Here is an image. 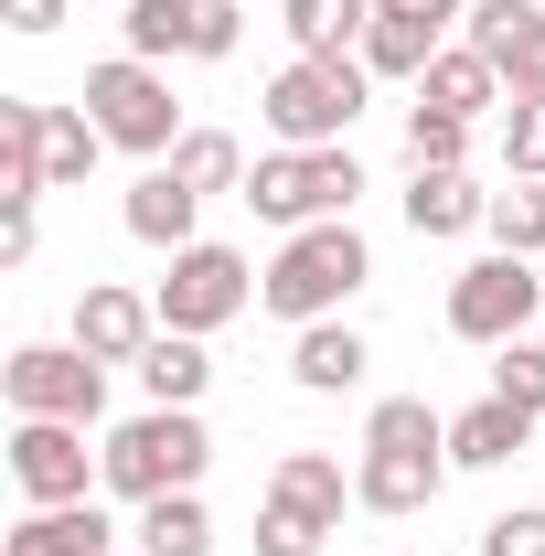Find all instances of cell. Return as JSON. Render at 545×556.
Listing matches in <instances>:
<instances>
[{
	"label": "cell",
	"instance_id": "cell-1",
	"mask_svg": "<svg viewBox=\"0 0 545 556\" xmlns=\"http://www.w3.org/2000/svg\"><path fill=\"white\" fill-rule=\"evenodd\" d=\"M364 278H375V257H364L353 214H332V225H300V236L278 247V268L257 278V300H268L278 321H300V332H310V321H332Z\"/></svg>",
	"mask_w": 545,
	"mask_h": 556
},
{
	"label": "cell",
	"instance_id": "cell-33",
	"mask_svg": "<svg viewBox=\"0 0 545 556\" xmlns=\"http://www.w3.org/2000/svg\"><path fill=\"white\" fill-rule=\"evenodd\" d=\"M321 535H332L321 514H300V503H278V492H268V514H257V556H321Z\"/></svg>",
	"mask_w": 545,
	"mask_h": 556
},
{
	"label": "cell",
	"instance_id": "cell-7",
	"mask_svg": "<svg viewBox=\"0 0 545 556\" xmlns=\"http://www.w3.org/2000/svg\"><path fill=\"white\" fill-rule=\"evenodd\" d=\"M535 311H545V278H535V257H481V268H460L449 278V332L460 343H524L535 332Z\"/></svg>",
	"mask_w": 545,
	"mask_h": 556
},
{
	"label": "cell",
	"instance_id": "cell-2",
	"mask_svg": "<svg viewBox=\"0 0 545 556\" xmlns=\"http://www.w3.org/2000/svg\"><path fill=\"white\" fill-rule=\"evenodd\" d=\"M204 460H214V439H204V417H193V407H139L129 428L97 450V482L129 492V503H161V492H193V482H204Z\"/></svg>",
	"mask_w": 545,
	"mask_h": 556
},
{
	"label": "cell",
	"instance_id": "cell-10",
	"mask_svg": "<svg viewBox=\"0 0 545 556\" xmlns=\"http://www.w3.org/2000/svg\"><path fill=\"white\" fill-rule=\"evenodd\" d=\"M86 428H65V417H22L11 428V482H22V503H86Z\"/></svg>",
	"mask_w": 545,
	"mask_h": 556
},
{
	"label": "cell",
	"instance_id": "cell-9",
	"mask_svg": "<svg viewBox=\"0 0 545 556\" xmlns=\"http://www.w3.org/2000/svg\"><path fill=\"white\" fill-rule=\"evenodd\" d=\"M460 43L492 54V75H503L514 97H545V11H535V0H471Z\"/></svg>",
	"mask_w": 545,
	"mask_h": 556
},
{
	"label": "cell",
	"instance_id": "cell-26",
	"mask_svg": "<svg viewBox=\"0 0 545 556\" xmlns=\"http://www.w3.org/2000/svg\"><path fill=\"white\" fill-rule=\"evenodd\" d=\"M364 450H449V417L428 407V396H385V407L364 417Z\"/></svg>",
	"mask_w": 545,
	"mask_h": 556
},
{
	"label": "cell",
	"instance_id": "cell-36",
	"mask_svg": "<svg viewBox=\"0 0 545 556\" xmlns=\"http://www.w3.org/2000/svg\"><path fill=\"white\" fill-rule=\"evenodd\" d=\"M65 11H75V0H0V22H11V33H54Z\"/></svg>",
	"mask_w": 545,
	"mask_h": 556
},
{
	"label": "cell",
	"instance_id": "cell-17",
	"mask_svg": "<svg viewBox=\"0 0 545 556\" xmlns=\"http://www.w3.org/2000/svg\"><path fill=\"white\" fill-rule=\"evenodd\" d=\"M364 364H375V353H364V332H353V321H310V332H300V353H289V375H300L310 396H353V386H364Z\"/></svg>",
	"mask_w": 545,
	"mask_h": 556
},
{
	"label": "cell",
	"instance_id": "cell-34",
	"mask_svg": "<svg viewBox=\"0 0 545 556\" xmlns=\"http://www.w3.org/2000/svg\"><path fill=\"white\" fill-rule=\"evenodd\" d=\"M481 556H545V503H514L481 525Z\"/></svg>",
	"mask_w": 545,
	"mask_h": 556
},
{
	"label": "cell",
	"instance_id": "cell-29",
	"mask_svg": "<svg viewBox=\"0 0 545 556\" xmlns=\"http://www.w3.org/2000/svg\"><path fill=\"white\" fill-rule=\"evenodd\" d=\"M172 172H182L193 193H236V182H246V161H236V139H225V129H182Z\"/></svg>",
	"mask_w": 545,
	"mask_h": 556
},
{
	"label": "cell",
	"instance_id": "cell-18",
	"mask_svg": "<svg viewBox=\"0 0 545 556\" xmlns=\"http://www.w3.org/2000/svg\"><path fill=\"white\" fill-rule=\"evenodd\" d=\"M139 386H150V407H193V396L214 386L204 332H150V353H139Z\"/></svg>",
	"mask_w": 545,
	"mask_h": 556
},
{
	"label": "cell",
	"instance_id": "cell-28",
	"mask_svg": "<svg viewBox=\"0 0 545 556\" xmlns=\"http://www.w3.org/2000/svg\"><path fill=\"white\" fill-rule=\"evenodd\" d=\"M492 247L503 257H545V182H514V193H492Z\"/></svg>",
	"mask_w": 545,
	"mask_h": 556
},
{
	"label": "cell",
	"instance_id": "cell-21",
	"mask_svg": "<svg viewBox=\"0 0 545 556\" xmlns=\"http://www.w3.org/2000/svg\"><path fill=\"white\" fill-rule=\"evenodd\" d=\"M139 556H214V514L193 503V492L139 503Z\"/></svg>",
	"mask_w": 545,
	"mask_h": 556
},
{
	"label": "cell",
	"instance_id": "cell-24",
	"mask_svg": "<svg viewBox=\"0 0 545 556\" xmlns=\"http://www.w3.org/2000/svg\"><path fill=\"white\" fill-rule=\"evenodd\" d=\"M268 492H278V503H300V514H321V525H342V492H353V482H342V460H321V450H289Z\"/></svg>",
	"mask_w": 545,
	"mask_h": 556
},
{
	"label": "cell",
	"instance_id": "cell-5",
	"mask_svg": "<svg viewBox=\"0 0 545 556\" xmlns=\"http://www.w3.org/2000/svg\"><path fill=\"white\" fill-rule=\"evenodd\" d=\"M353 193H364V161L353 150H268L257 172H246V204L268 214V225H332V214H353Z\"/></svg>",
	"mask_w": 545,
	"mask_h": 556
},
{
	"label": "cell",
	"instance_id": "cell-6",
	"mask_svg": "<svg viewBox=\"0 0 545 556\" xmlns=\"http://www.w3.org/2000/svg\"><path fill=\"white\" fill-rule=\"evenodd\" d=\"M0 386H11V417H65V428L107 417V364L86 343H22L0 364Z\"/></svg>",
	"mask_w": 545,
	"mask_h": 556
},
{
	"label": "cell",
	"instance_id": "cell-20",
	"mask_svg": "<svg viewBox=\"0 0 545 556\" xmlns=\"http://www.w3.org/2000/svg\"><path fill=\"white\" fill-rule=\"evenodd\" d=\"M481 214H492V193H471V172H417L407 182V225L417 236H471Z\"/></svg>",
	"mask_w": 545,
	"mask_h": 556
},
{
	"label": "cell",
	"instance_id": "cell-25",
	"mask_svg": "<svg viewBox=\"0 0 545 556\" xmlns=\"http://www.w3.org/2000/svg\"><path fill=\"white\" fill-rule=\"evenodd\" d=\"M278 22H289V43H300V54H342V43L375 22V0H289Z\"/></svg>",
	"mask_w": 545,
	"mask_h": 556
},
{
	"label": "cell",
	"instance_id": "cell-27",
	"mask_svg": "<svg viewBox=\"0 0 545 556\" xmlns=\"http://www.w3.org/2000/svg\"><path fill=\"white\" fill-rule=\"evenodd\" d=\"M97 150H107V129H97V118H65V108H43V172H54V193L97 172Z\"/></svg>",
	"mask_w": 545,
	"mask_h": 556
},
{
	"label": "cell",
	"instance_id": "cell-37",
	"mask_svg": "<svg viewBox=\"0 0 545 556\" xmlns=\"http://www.w3.org/2000/svg\"><path fill=\"white\" fill-rule=\"evenodd\" d=\"M375 11H396V22H428V33H449V22H471L460 0H375Z\"/></svg>",
	"mask_w": 545,
	"mask_h": 556
},
{
	"label": "cell",
	"instance_id": "cell-38",
	"mask_svg": "<svg viewBox=\"0 0 545 556\" xmlns=\"http://www.w3.org/2000/svg\"><path fill=\"white\" fill-rule=\"evenodd\" d=\"M33 236H43V225H33V204H22V214H0V257H11V268L33 257Z\"/></svg>",
	"mask_w": 545,
	"mask_h": 556
},
{
	"label": "cell",
	"instance_id": "cell-13",
	"mask_svg": "<svg viewBox=\"0 0 545 556\" xmlns=\"http://www.w3.org/2000/svg\"><path fill=\"white\" fill-rule=\"evenodd\" d=\"M118 535H107V514L97 503H33L11 535H0V556H107Z\"/></svg>",
	"mask_w": 545,
	"mask_h": 556
},
{
	"label": "cell",
	"instance_id": "cell-22",
	"mask_svg": "<svg viewBox=\"0 0 545 556\" xmlns=\"http://www.w3.org/2000/svg\"><path fill=\"white\" fill-rule=\"evenodd\" d=\"M118 33L139 65H172V54H193V0H118Z\"/></svg>",
	"mask_w": 545,
	"mask_h": 556
},
{
	"label": "cell",
	"instance_id": "cell-3",
	"mask_svg": "<svg viewBox=\"0 0 545 556\" xmlns=\"http://www.w3.org/2000/svg\"><path fill=\"white\" fill-rule=\"evenodd\" d=\"M364 75L353 54H300V65L268 75V129L289 139V150H342V129L364 118Z\"/></svg>",
	"mask_w": 545,
	"mask_h": 556
},
{
	"label": "cell",
	"instance_id": "cell-8",
	"mask_svg": "<svg viewBox=\"0 0 545 556\" xmlns=\"http://www.w3.org/2000/svg\"><path fill=\"white\" fill-rule=\"evenodd\" d=\"M257 300V278H246V257L236 247H172V278H161V332H225L236 311Z\"/></svg>",
	"mask_w": 545,
	"mask_h": 556
},
{
	"label": "cell",
	"instance_id": "cell-12",
	"mask_svg": "<svg viewBox=\"0 0 545 556\" xmlns=\"http://www.w3.org/2000/svg\"><path fill=\"white\" fill-rule=\"evenodd\" d=\"M161 332V300H139V289H86L75 300V343L97 353V364H139Z\"/></svg>",
	"mask_w": 545,
	"mask_h": 556
},
{
	"label": "cell",
	"instance_id": "cell-11",
	"mask_svg": "<svg viewBox=\"0 0 545 556\" xmlns=\"http://www.w3.org/2000/svg\"><path fill=\"white\" fill-rule=\"evenodd\" d=\"M439 482H449V450H364L353 503H364V514H428Z\"/></svg>",
	"mask_w": 545,
	"mask_h": 556
},
{
	"label": "cell",
	"instance_id": "cell-14",
	"mask_svg": "<svg viewBox=\"0 0 545 556\" xmlns=\"http://www.w3.org/2000/svg\"><path fill=\"white\" fill-rule=\"evenodd\" d=\"M43 193H54V172H43V108L0 97V214L43 204Z\"/></svg>",
	"mask_w": 545,
	"mask_h": 556
},
{
	"label": "cell",
	"instance_id": "cell-31",
	"mask_svg": "<svg viewBox=\"0 0 545 556\" xmlns=\"http://www.w3.org/2000/svg\"><path fill=\"white\" fill-rule=\"evenodd\" d=\"M503 172L514 182H545V97H514L503 108Z\"/></svg>",
	"mask_w": 545,
	"mask_h": 556
},
{
	"label": "cell",
	"instance_id": "cell-16",
	"mask_svg": "<svg viewBox=\"0 0 545 556\" xmlns=\"http://www.w3.org/2000/svg\"><path fill=\"white\" fill-rule=\"evenodd\" d=\"M118 214H129L139 247H193V214H204V193H193V182L161 161V172H139V182H129V204H118Z\"/></svg>",
	"mask_w": 545,
	"mask_h": 556
},
{
	"label": "cell",
	"instance_id": "cell-4",
	"mask_svg": "<svg viewBox=\"0 0 545 556\" xmlns=\"http://www.w3.org/2000/svg\"><path fill=\"white\" fill-rule=\"evenodd\" d=\"M86 118L107 129V150H139V161H172L182 150V97H172V75L139 65V54L86 75Z\"/></svg>",
	"mask_w": 545,
	"mask_h": 556
},
{
	"label": "cell",
	"instance_id": "cell-32",
	"mask_svg": "<svg viewBox=\"0 0 545 556\" xmlns=\"http://www.w3.org/2000/svg\"><path fill=\"white\" fill-rule=\"evenodd\" d=\"M492 396H514L524 417H545V343H492Z\"/></svg>",
	"mask_w": 545,
	"mask_h": 556
},
{
	"label": "cell",
	"instance_id": "cell-19",
	"mask_svg": "<svg viewBox=\"0 0 545 556\" xmlns=\"http://www.w3.org/2000/svg\"><path fill=\"white\" fill-rule=\"evenodd\" d=\"M503 97V75H492V54H471V43H449L439 65L417 75V108H449V118H481Z\"/></svg>",
	"mask_w": 545,
	"mask_h": 556
},
{
	"label": "cell",
	"instance_id": "cell-30",
	"mask_svg": "<svg viewBox=\"0 0 545 556\" xmlns=\"http://www.w3.org/2000/svg\"><path fill=\"white\" fill-rule=\"evenodd\" d=\"M460 150H471V118H449V108H407V161H417V172H460Z\"/></svg>",
	"mask_w": 545,
	"mask_h": 556
},
{
	"label": "cell",
	"instance_id": "cell-35",
	"mask_svg": "<svg viewBox=\"0 0 545 556\" xmlns=\"http://www.w3.org/2000/svg\"><path fill=\"white\" fill-rule=\"evenodd\" d=\"M236 43H246V11H236V0H193V54H204V65H225Z\"/></svg>",
	"mask_w": 545,
	"mask_h": 556
},
{
	"label": "cell",
	"instance_id": "cell-23",
	"mask_svg": "<svg viewBox=\"0 0 545 556\" xmlns=\"http://www.w3.org/2000/svg\"><path fill=\"white\" fill-rule=\"evenodd\" d=\"M439 54H449V33H428V22H396V11L364 22V65L375 75H428Z\"/></svg>",
	"mask_w": 545,
	"mask_h": 556
},
{
	"label": "cell",
	"instance_id": "cell-15",
	"mask_svg": "<svg viewBox=\"0 0 545 556\" xmlns=\"http://www.w3.org/2000/svg\"><path fill=\"white\" fill-rule=\"evenodd\" d=\"M524 439H535V417L514 407V396H481V407L449 417V471H503Z\"/></svg>",
	"mask_w": 545,
	"mask_h": 556
}]
</instances>
